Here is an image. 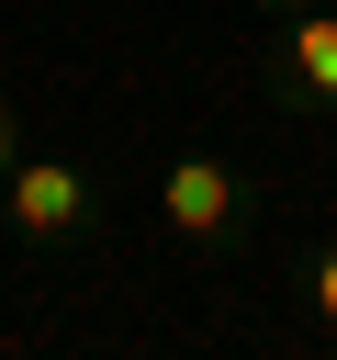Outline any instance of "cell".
Wrapping results in <instances>:
<instances>
[{
    "mask_svg": "<svg viewBox=\"0 0 337 360\" xmlns=\"http://www.w3.org/2000/svg\"><path fill=\"white\" fill-rule=\"evenodd\" d=\"M0 214H11V236H22V248H67V236H90V225H101V191H90V169H79V158H11Z\"/></svg>",
    "mask_w": 337,
    "mask_h": 360,
    "instance_id": "6da1fadb",
    "label": "cell"
},
{
    "mask_svg": "<svg viewBox=\"0 0 337 360\" xmlns=\"http://www.w3.org/2000/svg\"><path fill=\"white\" fill-rule=\"evenodd\" d=\"M258 79L281 90V112H326V101H337V0H303V11L270 34Z\"/></svg>",
    "mask_w": 337,
    "mask_h": 360,
    "instance_id": "7a4b0ae2",
    "label": "cell"
},
{
    "mask_svg": "<svg viewBox=\"0 0 337 360\" xmlns=\"http://www.w3.org/2000/svg\"><path fill=\"white\" fill-rule=\"evenodd\" d=\"M157 214H168V236L213 248V236H236V214H247V180H236L213 146H191V158H168V169H157Z\"/></svg>",
    "mask_w": 337,
    "mask_h": 360,
    "instance_id": "3957f363",
    "label": "cell"
},
{
    "mask_svg": "<svg viewBox=\"0 0 337 360\" xmlns=\"http://www.w3.org/2000/svg\"><path fill=\"white\" fill-rule=\"evenodd\" d=\"M315 315H326V326H337V248H326V259H315Z\"/></svg>",
    "mask_w": 337,
    "mask_h": 360,
    "instance_id": "277c9868",
    "label": "cell"
},
{
    "mask_svg": "<svg viewBox=\"0 0 337 360\" xmlns=\"http://www.w3.org/2000/svg\"><path fill=\"white\" fill-rule=\"evenodd\" d=\"M11 158H22V135H11V101H0V180H11Z\"/></svg>",
    "mask_w": 337,
    "mask_h": 360,
    "instance_id": "5b68a950",
    "label": "cell"
},
{
    "mask_svg": "<svg viewBox=\"0 0 337 360\" xmlns=\"http://www.w3.org/2000/svg\"><path fill=\"white\" fill-rule=\"evenodd\" d=\"M258 11H270V22H292V11H303V0H258Z\"/></svg>",
    "mask_w": 337,
    "mask_h": 360,
    "instance_id": "8992f818",
    "label": "cell"
}]
</instances>
